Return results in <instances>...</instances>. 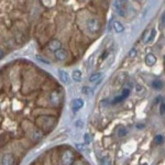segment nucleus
Wrapping results in <instances>:
<instances>
[{"label": "nucleus", "instance_id": "nucleus-28", "mask_svg": "<svg viewBox=\"0 0 165 165\" xmlns=\"http://www.w3.org/2000/svg\"><path fill=\"white\" fill-rule=\"evenodd\" d=\"M160 112H161V115H164L165 114V104H162V105H161Z\"/></svg>", "mask_w": 165, "mask_h": 165}, {"label": "nucleus", "instance_id": "nucleus-33", "mask_svg": "<svg viewBox=\"0 0 165 165\" xmlns=\"http://www.w3.org/2000/svg\"><path fill=\"white\" fill-rule=\"evenodd\" d=\"M75 165H84V164H82V162H77V163H76Z\"/></svg>", "mask_w": 165, "mask_h": 165}, {"label": "nucleus", "instance_id": "nucleus-34", "mask_svg": "<svg viewBox=\"0 0 165 165\" xmlns=\"http://www.w3.org/2000/svg\"><path fill=\"white\" fill-rule=\"evenodd\" d=\"M142 165H149V164H147V163H144V164H142Z\"/></svg>", "mask_w": 165, "mask_h": 165}, {"label": "nucleus", "instance_id": "nucleus-8", "mask_svg": "<svg viewBox=\"0 0 165 165\" xmlns=\"http://www.w3.org/2000/svg\"><path fill=\"white\" fill-rule=\"evenodd\" d=\"M59 75H60V78L62 82H64V84H67L68 82V79H69V75L67 72H65L64 69H59Z\"/></svg>", "mask_w": 165, "mask_h": 165}, {"label": "nucleus", "instance_id": "nucleus-1", "mask_svg": "<svg viewBox=\"0 0 165 165\" xmlns=\"http://www.w3.org/2000/svg\"><path fill=\"white\" fill-rule=\"evenodd\" d=\"M74 161H75V154L71 150H65L62 153L61 162L63 165H73Z\"/></svg>", "mask_w": 165, "mask_h": 165}, {"label": "nucleus", "instance_id": "nucleus-7", "mask_svg": "<svg viewBox=\"0 0 165 165\" xmlns=\"http://www.w3.org/2000/svg\"><path fill=\"white\" fill-rule=\"evenodd\" d=\"M54 55H55V57H56V60L65 61L67 59V51L65 50V49H60L59 51L55 52Z\"/></svg>", "mask_w": 165, "mask_h": 165}, {"label": "nucleus", "instance_id": "nucleus-17", "mask_svg": "<svg viewBox=\"0 0 165 165\" xmlns=\"http://www.w3.org/2000/svg\"><path fill=\"white\" fill-rule=\"evenodd\" d=\"M35 57H37V60L39 61V62H41V63H43V64H51V62L49 60H46V59H44V57H43V56H41V55H37V56H35Z\"/></svg>", "mask_w": 165, "mask_h": 165}, {"label": "nucleus", "instance_id": "nucleus-26", "mask_svg": "<svg viewBox=\"0 0 165 165\" xmlns=\"http://www.w3.org/2000/svg\"><path fill=\"white\" fill-rule=\"evenodd\" d=\"M84 140H85V143H86V144H88V143L90 142V135H89L88 133H86V134L84 135Z\"/></svg>", "mask_w": 165, "mask_h": 165}, {"label": "nucleus", "instance_id": "nucleus-19", "mask_svg": "<svg viewBox=\"0 0 165 165\" xmlns=\"http://www.w3.org/2000/svg\"><path fill=\"white\" fill-rule=\"evenodd\" d=\"M155 34H156V31H155V29H152V31H151V34L149 35V37L147 39V41H145V43H147V42H151L153 39H154V37H155Z\"/></svg>", "mask_w": 165, "mask_h": 165}, {"label": "nucleus", "instance_id": "nucleus-24", "mask_svg": "<svg viewBox=\"0 0 165 165\" xmlns=\"http://www.w3.org/2000/svg\"><path fill=\"white\" fill-rule=\"evenodd\" d=\"M123 100V97L122 96H119V97H116V98H114V100H112V104L115 105V104H119L120 101Z\"/></svg>", "mask_w": 165, "mask_h": 165}, {"label": "nucleus", "instance_id": "nucleus-14", "mask_svg": "<svg viewBox=\"0 0 165 165\" xmlns=\"http://www.w3.org/2000/svg\"><path fill=\"white\" fill-rule=\"evenodd\" d=\"M32 138L34 141H39V140L42 139V133L40 132L39 130H35V131H33V133H32Z\"/></svg>", "mask_w": 165, "mask_h": 165}, {"label": "nucleus", "instance_id": "nucleus-30", "mask_svg": "<svg viewBox=\"0 0 165 165\" xmlns=\"http://www.w3.org/2000/svg\"><path fill=\"white\" fill-rule=\"evenodd\" d=\"M4 56H5V52H4V51L0 49V60H1V59H2Z\"/></svg>", "mask_w": 165, "mask_h": 165}, {"label": "nucleus", "instance_id": "nucleus-10", "mask_svg": "<svg viewBox=\"0 0 165 165\" xmlns=\"http://www.w3.org/2000/svg\"><path fill=\"white\" fill-rule=\"evenodd\" d=\"M72 77H73V79L75 82H80L82 80V72L78 71V69L74 71L73 74H72Z\"/></svg>", "mask_w": 165, "mask_h": 165}, {"label": "nucleus", "instance_id": "nucleus-16", "mask_svg": "<svg viewBox=\"0 0 165 165\" xmlns=\"http://www.w3.org/2000/svg\"><path fill=\"white\" fill-rule=\"evenodd\" d=\"M110 164H111V159H110L109 155L102 157V160H101V165H110Z\"/></svg>", "mask_w": 165, "mask_h": 165}, {"label": "nucleus", "instance_id": "nucleus-6", "mask_svg": "<svg viewBox=\"0 0 165 165\" xmlns=\"http://www.w3.org/2000/svg\"><path fill=\"white\" fill-rule=\"evenodd\" d=\"M71 107H72V110H73L74 112H76V111H78V110L82 109V107H84V100L80 99V98H76V99H74L72 101Z\"/></svg>", "mask_w": 165, "mask_h": 165}, {"label": "nucleus", "instance_id": "nucleus-23", "mask_svg": "<svg viewBox=\"0 0 165 165\" xmlns=\"http://www.w3.org/2000/svg\"><path fill=\"white\" fill-rule=\"evenodd\" d=\"M129 95H130V89L126 88V89H123V90H122V95H121V96L123 97V99H126L127 97H129Z\"/></svg>", "mask_w": 165, "mask_h": 165}, {"label": "nucleus", "instance_id": "nucleus-20", "mask_svg": "<svg viewBox=\"0 0 165 165\" xmlns=\"http://www.w3.org/2000/svg\"><path fill=\"white\" fill-rule=\"evenodd\" d=\"M154 142H155L156 144H161V143L163 142V137H162L161 134H157V135L154 138Z\"/></svg>", "mask_w": 165, "mask_h": 165}, {"label": "nucleus", "instance_id": "nucleus-22", "mask_svg": "<svg viewBox=\"0 0 165 165\" xmlns=\"http://www.w3.org/2000/svg\"><path fill=\"white\" fill-rule=\"evenodd\" d=\"M82 92H84L85 95H88V94H92V89L90 87H88V86H85V87H82Z\"/></svg>", "mask_w": 165, "mask_h": 165}, {"label": "nucleus", "instance_id": "nucleus-27", "mask_svg": "<svg viewBox=\"0 0 165 165\" xmlns=\"http://www.w3.org/2000/svg\"><path fill=\"white\" fill-rule=\"evenodd\" d=\"M107 56H108V51H105V52H104L100 56V62H102L105 59H107Z\"/></svg>", "mask_w": 165, "mask_h": 165}, {"label": "nucleus", "instance_id": "nucleus-4", "mask_svg": "<svg viewBox=\"0 0 165 165\" xmlns=\"http://www.w3.org/2000/svg\"><path fill=\"white\" fill-rule=\"evenodd\" d=\"M47 49L55 53L56 51H59L60 49H62V43H61V41H59V40H52L51 42H49Z\"/></svg>", "mask_w": 165, "mask_h": 165}, {"label": "nucleus", "instance_id": "nucleus-11", "mask_svg": "<svg viewBox=\"0 0 165 165\" xmlns=\"http://www.w3.org/2000/svg\"><path fill=\"white\" fill-rule=\"evenodd\" d=\"M114 30H115L117 33H121L124 29H123V25H122L119 21H115V22H114Z\"/></svg>", "mask_w": 165, "mask_h": 165}, {"label": "nucleus", "instance_id": "nucleus-12", "mask_svg": "<svg viewBox=\"0 0 165 165\" xmlns=\"http://www.w3.org/2000/svg\"><path fill=\"white\" fill-rule=\"evenodd\" d=\"M101 76H102V73H100V72H98V73H94L92 75H90V77H89V82H97V80H99V79H100Z\"/></svg>", "mask_w": 165, "mask_h": 165}, {"label": "nucleus", "instance_id": "nucleus-18", "mask_svg": "<svg viewBox=\"0 0 165 165\" xmlns=\"http://www.w3.org/2000/svg\"><path fill=\"white\" fill-rule=\"evenodd\" d=\"M124 78H126V74H120L119 76L117 77V79H116V84L117 85H121L122 82L124 80Z\"/></svg>", "mask_w": 165, "mask_h": 165}, {"label": "nucleus", "instance_id": "nucleus-29", "mask_svg": "<svg viewBox=\"0 0 165 165\" xmlns=\"http://www.w3.org/2000/svg\"><path fill=\"white\" fill-rule=\"evenodd\" d=\"M76 149L79 150V151H82L84 150V145L82 144H76Z\"/></svg>", "mask_w": 165, "mask_h": 165}, {"label": "nucleus", "instance_id": "nucleus-25", "mask_svg": "<svg viewBox=\"0 0 165 165\" xmlns=\"http://www.w3.org/2000/svg\"><path fill=\"white\" fill-rule=\"evenodd\" d=\"M137 55V50L135 49H132V50L129 52V57H134Z\"/></svg>", "mask_w": 165, "mask_h": 165}, {"label": "nucleus", "instance_id": "nucleus-3", "mask_svg": "<svg viewBox=\"0 0 165 165\" xmlns=\"http://www.w3.org/2000/svg\"><path fill=\"white\" fill-rule=\"evenodd\" d=\"M16 157L12 153H5L1 159V165H14Z\"/></svg>", "mask_w": 165, "mask_h": 165}, {"label": "nucleus", "instance_id": "nucleus-31", "mask_svg": "<svg viewBox=\"0 0 165 165\" xmlns=\"http://www.w3.org/2000/svg\"><path fill=\"white\" fill-rule=\"evenodd\" d=\"M76 126L82 128V121H77V122H76Z\"/></svg>", "mask_w": 165, "mask_h": 165}, {"label": "nucleus", "instance_id": "nucleus-32", "mask_svg": "<svg viewBox=\"0 0 165 165\" xmlns=\"http://www.w3.org/2000/svg\"><path fill=\"white\" fill-rule=\"evenodd\" d=\"M143 127H144V126H143V124H141V126H140V124H139V126H138V129H143Z\"/></svg>", "mask_w": 165, "mask_h": 165}, {"label": "nucleus", "instance_id": "nucleus-21", "mask_svg": "<svg viewBox=\"0 0 165 165\" xmlns=\"http://www.w3.org/2000/svg\"><path fill=\"white\" fill-rule=\"evenodd\" d=\"M128 133V130L126 128H120L119 129V131H118V135L119 137H123V135H126Z\"/></svg>", "mask_w": 165, "mask_h": 165}, {"label": "nucleus", "instance_id": "nucleus-15", "mask_svg": "<svg viewBox=\"0 0 165 165\" xmlns=\"http://www.w3.org/2000/svg\"><path fill=\"white\" fill-rule=\"evenodd\" d=\"M152 87L154 88V89H161V88L163 87V82H160V80H154V82H152Z\"/></svg>", "mask_w": 165, "mask_h": 165}, {"label": "nucleus", "instance_id": "nucleus-13", "mask_svg": "<svg viewBox=\"0 0 165 165\" xmlns=\"http://www.w3.org/2000/svg\"><path fill=\"white\" fill-rule=\"evenodd\" d=\"M121 2L120 1H115V8H116V10L118 11V13L121 16V17H123L124 16V10L122 9V7H121V5H120Z\"/></svg>", "mask_w": 165, "mask_h": 165}, {"label": "nucleus", "instance_id": "nucleus-5", "mask_svg": "<svg viewBox=\"0 0 165 165\" xmlns=\"http://www.w3.org/2000/svg\"><path fill=\"white\" fill-rule=\"evenodd\" d=\"M50 102L51 105H53L54 107L60 105L61 102V95L57 92H52L50 95Z\"/></svg>", "mask_w": 165, "mask_h": 165}, {"label": "nucleus", "instance_id": "nucleus-2", "mask_svg": "<svg viewBox=\"0 0 165 165\" xmlns=\"http://www.w3.org/2000/svg\"><path fill=\"white\" fill-rule=\"evenodd\" d=\"M87 29L90 33H97L100 30V22L97 19H89L87 21Z\"/></svg>", "mask_w": 165, "mask_h": 165}, {"label": "nucleus", "instance_id": "nucleus-9", "mask_svg": "<svg viewBox=\"0 0 165 165\" xmlns=\"http://www.w3.org/2000/svg\"><path fill=\"white\" fill-rule=\"evenodd\" d=\"M156 63V57L154 54H152V53H150V54L147 55V57H145V64L147 65V66H152V65H154Z\"/></svg>", "mask_w": 165, "mask_h": 165}]
</instances>
